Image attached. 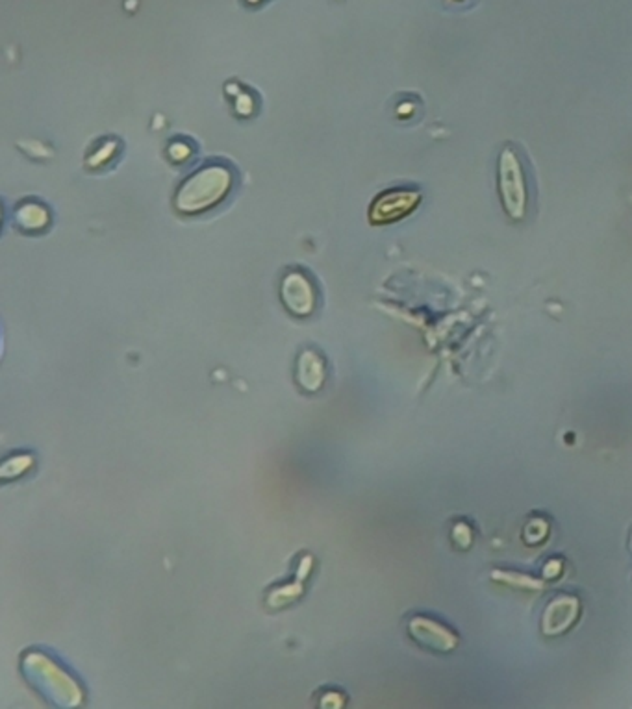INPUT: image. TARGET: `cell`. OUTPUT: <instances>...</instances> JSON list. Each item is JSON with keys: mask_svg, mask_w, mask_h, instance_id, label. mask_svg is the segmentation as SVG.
<instances>
[{"mask_svg": "<svg viewBox=\"0 0 632 709\" xmlns=\"http://www.w3.org/2000/svg\"><path fill=\"white\" fill-rule=\"evenodd\" d=\"M499 189L508 217L522 221L527 214V184L519 157L510 147L499 157Z\"/></svg>", "mask_w": 632, "mask_h": 709, "instance_id": "obj_1", "label": "cell"}]
</instances>
